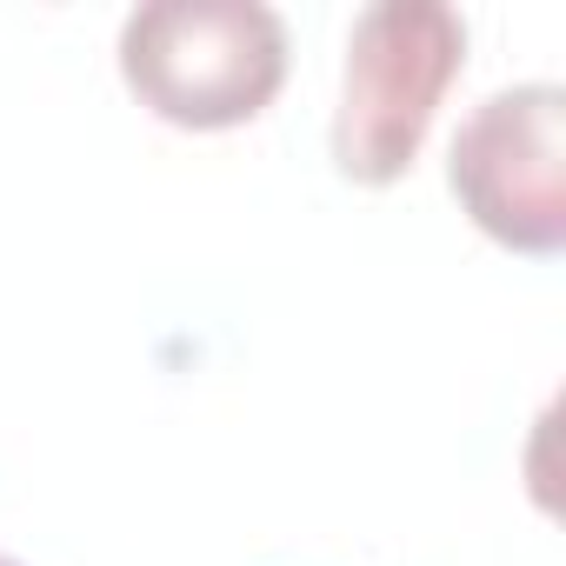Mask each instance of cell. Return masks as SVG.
I'll return each instance as SVG.
<instances>
[{
	"mask_svg": "<svg viewBox=\"0 0 566 566\" xmlns=\"http://www.w3.org/2000/svg\"><path fill=\"white\" fill-rule=\"evenodd\" d=\"M120 74L174 127H240L287 81V28L266 0H140Z\"/></svg>",
	"mask_w": 566,
	"mask_h": 566,
	"instance_id": "1",
	"label": "cell"
},
{
	"mask_svg": "<svg viewBox=\"0 0 566 566\" xmlns=\"http://www.w3.org/2000/svg\"><path fill=\"white\" fill-rule=\"evenodd\" d=\"M447 180L480 233L520 253L566 247V87L513 81L486 94L447 154Z\"/></svg>",
	"mask_w": 566,
	"mask_h": 566,
	"instance_id": "3",
	"label": "cell"
},
{
	"mask_svg": "<svg viewBox=\"0 0 566 566\" xmlns=\"http://www.w3.org/2000/svg\"><path fill=\"white\" fill-rule=\"evenodd\" d=\"M0 566H21V559H8V553H0Z\"/></svg>",
	"mask_w": 566,
	"mask_h": 566,
	"instance_id": "4",
	"label": "cell"
},
{
	"mask_svg": "<svg viewBox=\"0 0 566 566\" xmlns=\"http://www.w3.org/2000/svg\"><path fill=\"white\" fill-rule=\"evenodd\" d=\"M467 61V21L447 0H374L347 34L334 167L360 187H387L413 167L447 87Z\"/></svg>",
	"mask_w": 566,
	"mask_h": 566,
	"instance_id": "2",
	"label": "cell"
}]
</instances>
